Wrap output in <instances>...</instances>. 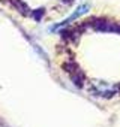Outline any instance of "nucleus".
<instances>
[{
	"label": "nucleus",
	"mask_w": 120,
	"mask_h": 127,
	"mask_svg": "<svg viewBox=\"0 0 120 127\" xmlns=\"http://www.w3.org/2000/svg\"><path fill=\"white\" fill-rule=\"evenodd\" d=\"M87 11H89V5H81V6H78V8H77V11H75V12H74V14H72L69 18H66L65 21H62V23H60L59 26H54V27H53V30H57L59 27H63V26H68V24H71L74 20L80 18V17H81V15H84Z\"/></svg>",
	"instance_id": "nucleus-1"
},
{
	"label": "nucleus",
	"mask_w": 120,
	"mask_h": 127,
	"mask_svg": "<svg viewBox=\"0 0 120 127\" xmlns=\"http://www.w3.org/2000/svg\"><path fill=\"white\" fill-rule=\"evenodd\" d=\"M96 93H98V96H102V97H111V96L116 93V90H113L110 85L99 84V85L96 87Z\"/></svg>",
	"instance_id": "nucleus-2"
}]
</instances>
